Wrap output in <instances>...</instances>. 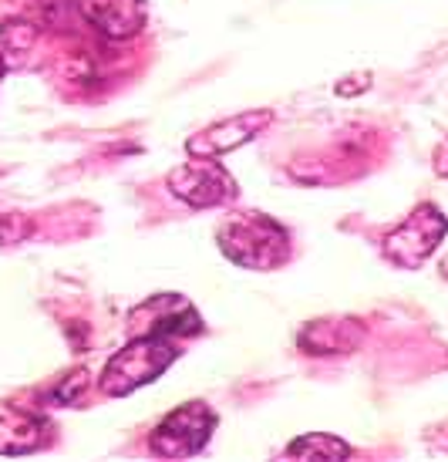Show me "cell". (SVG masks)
Here are the masks:
<instances>
[{
  "instance_id": "277c9868",
  "label": "cell",
  "mask_w": 448,
  "mask_h": 462,
  "mask_svg": "<svg viewBox=\"0 0 448 462\" xmlns=\"http://www.w3.org/2000/svg\"><path fill=\"white\" fill-rule=\"evenodd\" d=\"M216 429V411L203 402H189L169 411L149 436V449L162 459H189L206 449V442Z\"/></svg>"
},
{
  "instance_id": "8fae6325",
  "label": "cell",
  "mask_w": 448,
  "mask_h": 462,
  "mask_svg": "<svg viewBox=\"0 0 448 462\" xmlns=\"http://www.w3.org/2000/svg\"><path fill=\"white\" fill-rule=\"evenodd\" d=\"M435 172L438 176H448V139L438 145V152H435Z\"/></svg>"
},
{
  "instance_id": "7c38bea8",
  "label": "cell",
  "mask_w": 448,
  "mask_h": 462,
  "mask_svg": "<svg viewBox=\"0 0 448 462\" xmlns=\"http://www.w3.org/2000/svg\"><path fill=\"white\" fill-rule=\"evenodd\" d=\"M4 71H7V65H4V61H0V75H4Z\"/></svg>"
},
{
  "instance_id": "3957f363",
  "label": "cell",
  "mask_w": 448,
  "mask_h": 462,
  "mask_svg": "<svg viewBox=\"0 0 448 462\" xmlns=\"http://www.w3.org/2000/svg\"><path fill=\"white\" fill-rule=\"evenodd\" d=\"M448 236V217L435 203H422L411 209L408 219H401L395 230L384 233L381 254L401 270H418L425 260L438 250Z\"/></svg>"
},
{
  "instance_id": "30bf717a",
  "label": "cell",
  "mask_w": 448,
  "mask_h": 462,
  "mask_svg": "<svg viewBox=\"0 0 448 462\" xmlns=\"http://www.w3.org/2000/svg\"><path fill=\"white\" fill-rule=\"evenodd\" d=\"M287 456H290V459H351L354 449L337 436H327V432H307V436L294 439V442L287 446Z\"/></svg>"
},
{
  "instance_id": "9c48e42d",
  "label": "cell",
  "mask_w": 448,
  "mask_h": 462,
  "mask_svg": "<svg viewBox=\"0 0 448 462\" xmlns=\"http://www.w3.org/2000/svg\"><path fill=\"white\" fill-rule=\"evenodd\" d=\"M361 324L347 321V318H337V321H310L304 331H300V347L307 355H344V351H354L361 341Z\"/></svg>"
},
{
  "instance_id": "6da1fadb",
  "label": "cell",
  "mask_w": 448,
  "mask_h": 462,
  "mask_svg": "<svg viewBox=\"0 0 448 462\" xmlns=\"http://www.w3.org/2000/svg\"><path fill=\"white\" fill-rule=\"evenodd\" d=\"M219 250L246 270H277L290 257V236L273 217L233 213L219 226Z\"/></svg>"
},
{
  "instance_id": "ba28073f",
  "label": "cell",
  "mask_w": 448,
  "mask_h": 462,
  "mask_svg": "<svg viewBox=\"0 0 448 462\" xmlns=\"http://www.w3.org/2000/svg\"><path fill=\"white\" fill-rule=\"evenodd\" d=\"M48 439H51V425L31 411H7L0 419V452L4 456L38 452L41 446H48Z\"/></svg>"
},
{
  "instance_id": "8992f818",
  "label": "cell",
  "mask_w": 448,
  "mask_h": 462,
  "mask_svg": "<svg viewBox=\"0 0 448 462\" xmlns=\"http://www.w3.org/2000/svg\"><path fill=\"white\" fill-rule=\"evenodd\" d=\"M267 125H273V112L270 108L243 112V116H233L226 122H216V125L203 129L199 135H192L186 142V152L199 155V159H219V155L233 152V149L246 145L250 139H256Z\"/></svg>"
},
{
  "instance_id": "5b68a950",
  "label": "cell",
  "mask_w": 448,
  "mask_h": 462,
  "mask_svg": "<svg viewBox=\"0 0 448 462\" xmlns=\"http://www.w3.org/2000/svg\"><path fill=\"white\" fill-rule=\"evenodd\" d=\"M169 193L182 199V203L196 206V209H209V206H226L240 196V186L216 159H199L192 155V162H182L169 172Z\"/></svg>"
},
{
  "instance_id": "52a82bcc",
  "label": "cell",
  "mask_w": 448,
  "mask_h": 462,
  "mask_svg": "<svg viewBox=\"0 0 448 462\" xmlns=\"http://www.w3.org/2000/svg\"><path fill=\"white\" fill-rule=\"evenodd\" d=\"M85 21L112 41L135 38L145 24V0H78Z\"/></svg>"
},
{
  "instance_id": "7a4b0ae2",
  "label": "cell",
  "mask_w": 448,
  "mask_h": 462,
  "mask_svg": "<svg viewBox=\"0 0 448 462\" xmlns=\"http://www.w3.org/2000/svg\"><path fill=\"white\" fill-rule=\"evenodd\" d=\"M179 358L176 337H162V334H135L115 358L105 365L102 372V392L112 398H125L135 388L155 382L166 372L172 361Z\"/></svg>"
}]
</instances>
